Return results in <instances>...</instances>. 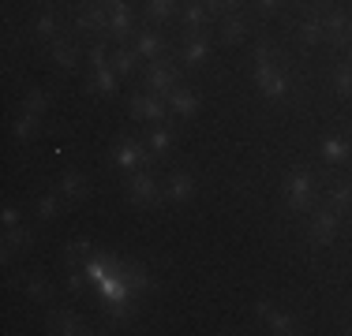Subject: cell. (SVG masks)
Segmentation results:
<instances>
[{
    "mask_svg": "<svg viewBox=\"0 0 352 336\" xmlns=\"http://www.w3.org/2000/svg\"><path fill=\"white\" fill-rule=\"evenodd\" d=\"M90 94H98V97H116V94H120V75H116L113 71V67H98V71H94V79H90Z\"/></svg>",
    "mask_w": 352,
    "mask_h": 336,
    "instance_id": "obj_21",
    "label": "cell"
},
{
    "mask_svg": "<svg viewBox=\"0 0 352 336\" xmlns=\"http://www.w3.org/2000/svg\"><path fill=\"white\" fill-rule=\"evenodd\" d=\"M34 38L45 41V45H53V41L60 38V23H56L53 12H41L38 19H34Z\"/></svg>",
    "mask_w": 352,
    "mask_h": 336,
    "instance_id": "obj_28",
    "label": "cell"
},
{
    "mask_svg": "<svg viewBox=\"0 0 352 336\" xmlns=\"http://www.w3.org/2000/svg\"><path fill=\"white\" fill-rule=\"evenodd\" d=\"M330 206L338 209V213H345V209H352V180H341L330 187Z\"/></svg>",
    "mask_w": 352,
    "mask_h": 336,
    "instance_id": "obj_32",
    "label": "cell"
},
{
    "mask_svg": "<svg viewBox=\"0 0 352 336\" xmlns=\"http://www.w3.org/2000/svg\"><path fill=\"white\" fill-rule=\"evenodd\" d=\"M105 4H109V34H113L116 41L135 38V23H131L128 0H105Z\"/></svg>",
    "mask_w": 352,
    "mask_h": 336,
    "instance_id": "obj_10",
    "label": "cell"
},
{
    "mask_svg": "<svg viewBox=\"0 0 352 336\" xmlns=\"http://www.w3.org/2000/svg\"><path fill=\"white\" fill-rule=\"evenodd\" d=\"M27 299L49 302V299H53V284H49L45 276H30V280H27Z\"/></svg>",
    "mask_w": 352,
    "mask_h": 336,
    "instance_id": "obj_35",
    "label": "cell"
},
{
    "mask_svg": "<svg viewBox=\"0 0 352 336\" xmlns=\"http://www.w3.org/2000/svg\"><path fill=\"white\" fill-rule=\"evenodd\" d=\"M349 64H352V45H349Z\"/></svg>",
    "mask_w": 352,
    "mask_h": 336,
    "instance_id": "obj_45",
    "label": "cell"
},
{
    "mask_svg": "<svg viewBox=\"0 0 352 336\" xmlns=\"http://www.w3.org/2000/svg\"><path fill=\"white\" fill-rule=\"evenodd\" d=\"M49 108H53V94H49V90H30V94L23 97V112H34V116H45Z\"/></svg>",
    "mask_w": 352,
    "mask_h": 336,
    "instance_id": "obj_29",
    "label": "cell"
},
{
    "mask_svg": "<svg viewBox=\"0 0 352 336\" xmlns=\"http://www.w3.org/2000/svg\"><path fill=\"white\" fill-rule=\"evenodd\" d=\"M184 67H203L206 60H210V34H188V45H184L180 53Z\"/></svg>",
    "mask_w": 352,
    "mask_h": 336,
    "instance_id": "obj_16",
    "label": "cell"
},
{
    "mask_svg": "<svg viewBox=\"0 0 352 336\" xmlns=\"http://www.w3.org/2000/svg\"><path fill=\"white\" fill-rule=\"evenodd\" d=\"M128 198L135 202V206H157L162 202V183L150 176V168H139V172L128 176Z\"/></svg>",
    "mask_w": 352,
    "mask_h": 336,
    "instance_id": "obj_6",
    "label": "cell"
},
{
    "mask_svg": "<svg viewBox=\"0 0 352 336\" xmlns=\"http://www.w3.org/2000/svg\"><path fill=\"white\" fill-rule=\"evenodd\" d=\"M49 60L60 67V71H75V64H79V49H75L72 41L56 38L53 45H49Z\"/></svg>",
    "mask_w": 352,
    "mask_h": 336,
    "instance_id": "obj_25",
    "label": "cell"
},
{
    "mask_svg": "<svg viewBox=\"0 0 352 336\" xmlns=\"http://www.w3.org/2000/svg\"><path fill=\"white\" fill-rule=\"evenodd\" d=\"M322 38H326V30H322V12L315 8V12L296 27V41H300L304 49H315V45H322Z\"/></svg>",
    "mask_w": 352,
    "mask_h": 336,
    "instance_id": "obj_20",
    "label": "cell"
},
{
    "mask_svg": "<svg viewBox=\"0 0 352 336\" xmlns=\"http://www.w3.org/2000/svg\"><path fill=\"white\" fill-rule=\"evenodd\" d=\"M206 8H210V15H232V12H240L244 8V0H206Z\"/></svg>",
    "mask_w": 352,
    "mask_h": 336,
    "instance_id": "obj_39",
    "label": "cell"
},
{
    "mask_svg": "<svg viewBox=\"0 0 352 336\" xmlns=\"http://www.w3.org/2000/svg\"><path fill=\"white\" fill-rule=\"evenodd\" d=\"M349 101H352V97H349Z\"/></svg>",
    "mask_w": 352,
    "mask_h": 336,
    "instance_id": "obj_47",
    "label": "cell"
},
{
    "mask_svg": "<svg viewBox=\"0 0 352 336\" xmlns=\"http://www.w3.org/2000/svg\"><path fill=\"white\" fill-rule=\"evenodd\" d=\"M165 198L176 202V206H184V202L195 198V180H191V172H184V168H176V172L165 180Z\"/></svg>",
    "mask_w": 352,
    "mask_h": 336,
    "instance_id": "obj_15",
    "label": "cell"
},
{
    "mask_svg": "<svg viewBox=\"0 0 352 336\" xmlns=\"http://www.w3.org/2000/svg\"><path fill=\"white\" fill-rule=\"evenodd\" d=\"M349 333H352V317H349Z\"/></svg>",
    "mask_w": 352,
    "mask_h": 336,
    "instance_id": "obj_46",
    "label": "cell"
},
{
    "mask_svg": "<svg viewBox=\"0 0 352 336\" xmlns=\"http://www.w3.org/2000/svg\"><path fill=\"white\" fill-rule=\"evenodd\" d=\"M180 79H184V67L180 64H173L169 56H162V60H150L146 67V75H142V90H150V94H169V90L180 86Z\"/></svg>",
    "mask_w": 352,
    "mask_h": 336,
    "instance_id": "obj_4",
    "label": "cell"
},
{
    "mask_svg": "<svg viewBox=\"0 0 352 336\" xmlns=\"http://www.w3.org/2000/svg\"><path fill=\"white\" fill-rule=\"evenodd\" d=\"M116 265H120V258H113V254H90L82 262V273L90 276V284H102L109 273H116Z\"/></svg>",
    "mask_w": 352,
    "mask_h": 336,
    "instance_id": "obj_22",
    "label": "cell"
},
{
    "mask_svg": "<svg viewBox=\"0 0 352 336\" xmlns=\"http://www.w3.org/2000/svg\"><path fill=\"white\" fill-rule=\"evenodd\" d=\"M322 30L330 45H352V12H341V8H330L322 15Z\"/></svg>",
    "mask_w": 352,
    "mask_h": 336,
    "instance_id": "obj_7",
    "label": "cell"
},
{
    "mask_svg": "<svg viewBox=\"0 0 352 336\" xmlns=\"http://www.w3.org/2000/svg\"><path fill=\"white\" fill-rule=\"evenodd\" d=\"M56 191L72 202H82V198H90V176L82 172V168H68V172L56 180Z\"/></svg>",
    "mask_w": 352,
    "mask_h": 336,
    "instance_id": "obj_14",
    "label": "cell"
},
{
    "mask_svg": "<svg viewBox=\"0 0 352 336\" xmlns=\"http://www.w3.org/2000/svg\"><path fill=\"white\" fill-rule=\"evenodd\" d=\"M248 15L244 12H232V15H225L221 19V41L225 45H240V41L248 38Z\"/></svg>",
    "mask_w": 352,
    "mask_h": 336,
    "instance_id": "obj_23",
    "label": "cell"
},
{
    "mask_svg": "<svg viewBox=\"0 0 352 336\" xmlns=\"http://www.w3.org/2000/svg\"><path fill=\"white\" fill-rule=\"evenodd\" d=\"M75 30H82V34H102V30H109V4H102V0L82 4L79 15H75Z\"/></svg>",
    "mask_w": 352,
    "mask_h": 336,
    "instance_id": "obj_9",
    "label": "cell"
},
{
    "mask_svg": "<svg viewBox=\"0 0 352 336\" xmlns=\"http://www.w3.org/2000/svg\"><path fill=\"white\" fill-rule=\"evenodd\" d=\"M45 325H49V333H56V336H82V333H90L87 322H82L75 310H49Z\"/></svg>",
    "mask_w": 352,
    "mask_h": 336,
    "instance_id": "obj_12",
    "label": "cell"
},
{
    "mask_svg": "<svg viewBox=\"0 0 352 336\" xmlns=\"http://www.w3.org/2000/svg\"><path fill=\"white\" fill-rule=\"evenodd\" d=\"M38 128H41V116H34V112H19V120H15V139L19 142H30L38 134Z\"/></svg>",
    "mask_w": 352,
    "mask_h": 336,
    "instance_id": "obj_31",
    "label": "cell"
},
{
    "mask_svg": "<svg viewBox=\"0 0 352 336\" xmlns=\"http://www.w3.org/2000/svg\"><path fill=\"white\" fill-rule=\"evenodd\" d=\"M255 86L266 101H289L292 97L289 71L278 64V45L266 38L255 45Z\"/></svg>",
    "mask_w": 352,
    "mask_h": 336,
    "instance_id": "obj_1",
    "label": "cell"
},
{
    "mask_svg": "<svg viewBox=\"0 0 352 336\" xmlns=\"http://www.w3.org/2000/svg\"><path fill=\"white\" fill-rule=\"evenodd\" d=\"M109 161L120 168V172H139V168H154L157 157L150 154V146H142V139H135V134H124V139L113 142Z\"/></svg>",
    "mask_w": 352,
    "mask_h": 336,
    "instance_id": "obj_3",
    "label": "cell"
},
{
    "mask_svg": "<svg viewBox=\"0 0 352 336\" xmlns=\"http://www.w3.org/2000/svg\"><path fill=\"white\" fill-rule=\"evenodd\" d=\"M173 8H176V0H146V19L154 27H162V23L173 19Z\"/></svg>",
    "mask_w": 352,
    "mask_h": 336,
    "instance_id": "obj_30",
    "label": "cell"
},
{
    "mask_svg": "<svg viewBox=\"0 0 352 336\" xmlns=\"http://www.w3.org/2000/svg\"><path fill=\"white\" fill-rule=\"evenodd\" d=\"M60 191H56V195H41L38 198V221H56V217H60Z\"/></svg>",
    "mask_w": 352,
    "mask_h": 336,
    "instance_id": "obj_34",
    "label": "cell"
},
{
    "mask_svg": "<svg viewBox=\"0 0 352 336\" xmlns=\"http://www.w3.org/2000/svg\"><path fill=\"white\" fill-rule=\"evenodd\" d=\"M105 64H109V53H105V45H94V49H90V67L98 71V67H105Z\"/></svg>",
    "mask_w": 352,
    "mask_h": 336,
    "instance_id": "obj_41",
    "label": "cell"
},
{
    "mask_svg": "<svg viewBox=\"0 0 352 336\" xmlns=\"http://www.w3.org/2000/svg\"><path fill=\"white\" fill-rule=\"evenodd\" d=\"M90 254H94V250H90V239H72V243H68V262H72V265L87 262Z\"/></svg>",
    "mask_w": 352,
    "mask_h": 336,
    "instance_id": "obj_37",
    "label": "cell"
},
{
    "mask_svg": "<svg viewBox=\"0 0 352 336\" xmlns=\"http://www.w3.org/2000/svg\"><path fill=\"white\" fill-rule=\"evenodd\" d=\"M338 224H341V213H338L333 206L315 209L311 221H307V239H311L315 247H330L333 235H338Z\"/></svg>",
    "mask_w": 352,
    "mask_h": 336,
    "instance_id": "obj_5",
    "label": "cell"
},
{
    "mask_svg": "<svg viewBox=\"0 0 352 336\" xmlns=\"http://www.w3.org/2000/svg\"><path fill=\"white\" fill-rule=\"evenodd\" d=\"M131 49H135L146 64L150 60H162V56H165V38L157 30H139L135 34V45H131Z\"/></svg>",
    "mask_w": 352,
    "mask_h": 336,
    "instance_id": "obj_19",
    "label": "cell"
},
{
    "mask_svg": "<svg viewBox=\"0 0 352 336\" xmlns=\"http://www.w3.org/2000/svg\"><path fill=\"white\" fill-rule=\"evenodd\" d=\"M266 329H270L274 336H292V333H304V325H300V317L292 314V310H270Z\"/></svg>",
    "mask_w": 352,
    "mask_h": 336,
    "instance_id": "obj_24",
    "label": "cell"
},
{
    "mask_svg": "<svg viewBox=\"0 0 352 336\" xmlns=\"http://www.w3.org/2000/svg\"><path fill=\"white\" fill-rule=\"evenodd\" d=\"M318 154H322L326 165H345V161H352V139H345V134H326Z\"/></svg>",
    "mask_w": 352,
    "mask_h": 336,
    "instance_id": "obj_17",
    "label": "cell"
},
{
    "mask_svg": "<svg viewBox=\"0 0 352 336\" xmlns=\"http://www.w3.org/2000/svg\"><path fill=\"white\" fill-rule=\"evenodd\" d=\"M15 224H23V213L15 206H4V228H15Z\"/></svg>",
    "mask_w": 352,
    "mask_h": 336,
    "instance_id": "obj_42",
    "label": "cell"
},
{
    "mask_svg": "<svg viewBox=\"0 0 352 336\" xmlns=\"http://www.w3.org/2000/svg\"><path fill=\"white\" fill-rule=\"evenodd\" d=\"M165 105H169V112L176 116V120H191V116L199 112V94L191 86H176L165 94Z\"/></svg>",
    "mask_w": 352,
    "mask_h": 336,
    "instance_id": "obj_11",
    "label": "cell"
},
{
    "mask_svg": "<svg viewBox=\"0 0 352 336\" xmlns=\"http://www.w3.org/2000/svg\"><path fill=\"white\" fill-rule=\"evenodd\" d=\"M180 23H184V34H203L206 23H210L206 0H180Z\"/></svg>",
    "mask_w": 352,
    "mask_h": 336,
    "instance_id": "obj_13",
    "label": "cell"
},
{
    "mask_svg": "<svg viewBox=\"0 0 352 336\" xmlns=\"http://www.w3.org/2000/svg\"><path fill=\"white\" fill-rule=\"evenodd\" d=\"M281 8V0H255V12L258 15H274Z\"/></svg>",
    "mask_w": 352,
    "mask_h": 336,
    "instance_id": "obj_43",
    "label": "cell"
},
{
    "mask_svg": "<svg viewBox=\"0 0 352 336\" xmlns=\"http://www.w3.org/2000/svg\"><path fill=\"white\" fill-rule=\"evenodd\" d=\"M270 310H274V302H270V299H258V302H255V317H263V322L270 317Z\"/></svg>",
    "mask_w": 352,
    "mask_h": 336,
    "instance_id": "obj_44",
    "label": "cell"
},
{
    "mask_svg": "<svg viewBox=\"0 0 352 336\" xmlns=\"http://www.w3.org/2000/svg\"><path fill=\"white\" fill-rule=\"evenodd\" d=\"M30 247H34V232L27 224H15V228H4V250H0V258L8 265L15 258V250H30Z\"/></svg>",
    "mask_w": 352,
    "mask_h": 336,
    "instance_id": "obj_18",
    "label": "cell"
},
{
    "mask_svg": "<svg viewBox=\"0 0 352 336\" xmlns=\"http://www.w3.org/2000/svg\"><path fill=\"white\" fill-rule=\"evenodd\" d=\"M128 108H131V116H135V120H150V123H162L165 112H169L165 97H162V94H150V90H142V94L131 97Z\"/></svg>",
    "mask_w": 352,
    "mask_h": 336,
    "instance_id": "obj_8",
    "label": "cell"
},
{
    "mask_svg": "<svg viewBox=\"0 0 352 336\" xmlns=\"http://www.w3.org/2000/svg\"><path fill=\"white\" fill-rule=\"evenodd\" d=\"M124 276H128V284H131V291H146L150 288V276H146V269H142L139 262H124Z\"/></svg>",
    "mask_w": 352,
    "mask_h": 336,
    "instance_id": "obj_33",
    "label": "cell"
},
{
    "mask_svg": "<svg viewBox=\"0 0 352 336\" xmlns=\"http://www.w3.org/2000/svg\"><path fill=\"white\" fill-rule=\"evenodd\" d=\"M333 90H338L341 97H352V64H338L333 67Z\"/></svg>",
    "mask_w": 352,
    "mask_h": 336,
    "instance_id": "obj_36",
    "label": "cell"
},
{
    "mask_svg": "<svg viewBox=\"0 0 352 336\" xmlns=\"http://www.w3.org/2000/svg\"><path fill=\"white\" fill-rule=\"evenodd\" d=\"M173 142H176V134L169 128H162V123H154L150 134H146V146H150V154H154V157H165L173 149Z\"/></svg>",
    "mask_w": 352,
    "mask_h": 336,
    "instance_id": "obj_27",
    "label": "cell"
},
{
    "mask_svg": "<svg viewBox=\"0 0 352 336\" xmlns=\"http://www.w3.org/2000/svg\"><path fill=\"white\" fill-rule=\"evenodd\" d=\"M281 202L289 213H304L315 206V172L307 165H296L281 183Z\"/></svg>",
    "mask_w": 352,
    "mask_h": 336,
    "instance_id": "obj_2",
    "label": "cell"
},
{
    "mask_svg": "<svg viewBox=\"0 0 352 336\" xmlns=\"http://www.w3.org/2000/svg\"><path fill=\"white\" fill-rule=\"evenodd\" d=\"M131 302H135V299L105 302V317H109V322H124V317H131Z\"/></svg>",
    "mask_w": 352,
    "mask_h": 336,
    "instance_id": "obj_38",
    "label": "cell"
},
{
    "mask_svg": "<svg viewBox=\"0 0 352 336\" xmlns=\"http://www.w3.org/2000/svg\"><path fill=\"white\" fill-rule=\"evenodd\" d=\"M139 60L142 56L135 53V49H128V45H120L113 53V60H109V67H113L116 75H120V79H128V75H135V67H139Z\"/></svg>",
    "mask_w": 352,
    "mask_h": 336,
    "instance_id": "obj_26",
    "label": "cell"
},
{
    "mask_svg": "<svg viewBox=\"0 0 352 336\" xmlns=\"http://www.w3.org/2000/svg\"><path fill=\"white\" fill-rule=\"evenodd\" d=\"M79 269H82V265H72V273H68V288H72V291H82V284L90 280L87 273H79Z\"/></svg>",
    "mask_w": 352,
    "mask_h": 336,
    "instance_id": "obj_40",
    "label": "cell"
}]
</instances>
